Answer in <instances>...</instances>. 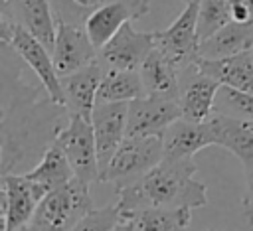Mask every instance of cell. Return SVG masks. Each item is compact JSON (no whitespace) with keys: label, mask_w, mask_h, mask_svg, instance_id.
<instances>
[{"label":"cell","mask_w":253,"mask_h":231,"mask_svg":"<svg viewBox=\"0 0 253 231\" xmlns=\"http://www.w3.org/2000/svg\"><path fill=\"white\" fill-rule=\"evenodd\" d=\"M144 85L140 71L134 69H107L99 85L97 103H130L144 97Z\"/></svg>","instance_id":"obj_21"},{"label":"cell","mask_w":253,"mask_h":231,"mask_svg":"<svg viewBox=\"0 0 253 231\" xmlns=\"http://www.w3.org/2000/svg\"><path fill=\"white\" fill-rule=\"evenodd\" d=\"M8 45L38 75V79H40V83H42L47 99L51 103H55V105H59V107L65 109V97H63V89H61V77L55 71L51 51L38 38H34L26 28H22L20 24L14 26L12 39H10Z\"/></svg>","instance_id":"obj_7"},{"label":"cell","mask_w":253,"mask_h":231,"mask_svg":"<svg viewBox=\"0 0 253 231\" xmlns=\"http://www.w3.org/2000/svg\"><path fill=\"white\" fill-rule=\"evenodd\" d=\"M89 186L91 184L73 178L67 184L49 190L40 201L30 225L38 231H69L95 209Z\"/></svg>","instance_id":"obj_2"},{"label":"cell","mask_w":253,"mask_h":231,"mask_svg":"<svg viewBox=\"0 0 253 231\" xmlns=\"http://www.w3.org/2000/svg\"><path fill=\"white\" fill-rule=\"evenodd\" d=\"M117 197L123 219H130L132 213L144 207H204L208 203V188L196 178L192 158H162L136 182L117 188Z\"/></svg>","instance_id":"obj_1"},{"label":"cell","mask_w":253,"mask_h":231,"mask_svg":"<svg viewBox=\"0 0 253 231\" xmlns=\"http://www.w3.org/2000/svg\"><path fill=\"white\" fill-rule=\"evenodd\" d=\"M132 231H190V207H144L130 215Z\"/></svg>","instance_id":"obj_22"},{"label":"cell","mask_w":253,"mask_h":231,"mask_svg":"<svg viewBox=\"0 0 253 231\" xmlns=\"http://www.w3.org/2000/svg\"><path fill=\"white\" fill-rule=\"evenodd\" d=\"M198 69L221 85L253 93V55L251 49L229 55V57H219V59H204L200 57L196 61Z\"/></svg>","instance_id":"obj_18"},{"label":"cell","mask_w":253,"mask_h":231,"mask_svg":"<svg viewBox=\"0 0 253 231\" xmlns=\"http://www.w3.org/2000/svg\"><path fill=\"white\" fill-rule=\"evenodd\" d=\"M51 57L57 75L63 77L99 61V49L91 41L85 26L57 18V34Z\"/></svg>","instance_id":"obj_8"},{"label":"cell","mask_w":253,"mask_h":231,"mask_svg":"<svg viewBox=\"0 0 253 231\" xmlns=\"http://www.w3.org/2000/svg\"><path fill=\"white\" fill-rule=\"evenodd\" d=\"M2 12L38 38L49 51L53 49L57 20L51 16L49 0H2Z\"/></svg>","instance_id":"obj_16"},{"label":"cell","mask_w":253,"mask_h":231,"mask_svg":"<svg viewBox=\"0 0 253 231\" xmlns=\"http://www.w3.org/2000/svg\"><path fill=\"white\" fill-rule=\"evenodd\" d=\"M55 142L63 148L75 172V178L87 184L99 182L101 170H99L97 142H95V130L91 120L79 115H67V124L57 130Z\"/></svg>","instance_id":"obj_4"},{"label":"cell","mask_w":253,"mask_h":231,"mask_svg":"<svg viewBox=\"0 0 253 231\" xmlns=\"http://www.w3.org/2000/svg\"><path fill=\"white\" fill-rule=\"evenodd\" d=\"M215 113L233 118L253 120V93L221 85L215 95Z\"/></svg>","instance_id":"obj_24"},{"label":"cell","mask_w":253,"mask_h":231,"mask_svg":"<svg viewBox=\"0 0 253 231\" xmlns=\"http://www.w3.org/2000/svg\"><path fill=\"white\" fill-rule=\"evenodd\" d=\"M121 221H125L123 219V213H121L119 205L113 203V205H105V207H99V209L89 211L69 231H111Z\"/></svg>","instance_id":"obj_26"},{"label":"cell","mask_w":253,"mask_h":231,"mask_svg":"<svg viewBox=\"0 0 253 231\" xmlns=\"http://www.w3.org/2000/svg\"><path fill=\"white\" fill-rule=\"evenodd\" d=\"M16 231H38V229H34L32 225H24V227H20V229H16Z\"/></svg>","instance_id":"obj_31"},{"label":"cell","mask_w":253,"mask_h":231,"mask_svg":"<svg viewBox=\"0 0 253 231\" xmlns=\"http://www.w3.org/2000/svg\"><path fill=\"white\" fill-rule=\"evenodd\" d=\"M182 2H184V4H188V2H192V0H182Z\"/></svg>","instance_id":"obj_32"},{"label":"cell","mask_w":253,"mask_h":231,"mask_svg":"<svg viewBox=\"0 0 253 231\" xmlns=\"http://www.w3.org/2000/svg\"><path fill=\"white\" fill-rule=\"evenodd\" d=\"M162 158V136H126L101 174V182L115 184V190L128 186L150 172Z\"/></svg>","instance_id":"obj_3"},{"label":"cell","mask_w":253,"mask_h":231,"mask_svg":"<svg viewBox=\"0 0 253 231\" xmlns=\"http://www.w3.org/2000/svg\"><path fill=\"white\" fill-rule=\"evenodd\" d=\"M138 71L146 95L164 99L180 97V69L158 47L150 51Z\"/></svg>","instance_id":"obj_19"},{"label":"cell","mask_w":253,"mask_h":231,"mask_svg":"<svg viewBox=\"0 0 253 231\" xmlns=\"http://www.w3.org/2000/svg\"><path fill=\"white\" fill-rule=\"evenodd\" d=\"M71 2L81 6V8H91V6H99L103 0H71Z\"/></svg>","instance_id":"obj_30"},{"label":"cell","mask_w":253,"mask_h":231,"mask_svg":"<svg viewBox=\"0 0 253 231\" xmlns=\"http://www.w3.org/2000/svg\"><path fill=\"white\" fill-rule=\"evenodd\" d=\"M2 231H16L32 217L49 188L26 174H2Z\"/></svg>","instance_id":"obj_5"},{"label":"cell","mask_w":253,"mask_h":231,"mask_svg":"<svg viewBox=\"0 0 253 231\" xmlns=\"http://www.w3.org/2000/svg\"><path fill=\"white\" fill-rule=\"evenodd\" d=\"M215 130V146H223L235 154L243 168H253V120L233 118L219 113L210 116Z\"/></svg>","instance_id":"obj_17"},{"label":"cell","mask_w":253,"mask_h":231,"mask_svg":"<svg viewBox=\"0 0 253 231\" xmlns=\"http://www.w3.org/2000/svg\"><path fill=\"white\" fill-rule=\"evenodd\" d=\"M105 71H107V65L99 59L75 73L61 77V89H63V97H65L67 115H79V116L91 120L95 105H97L99 85L103 81Z\"/></svg>","instance_id":"obj_14"},{"label":"cell","mask_w":253,"mask_h":231,"mask_svg":"<svg viewBox=\"0 0 253 231\" xmlns=\"http://www.w3.org/2000/svg\"><path fill=\"white\" fill-rule=\"evenodd\" d=\"M156 47V32H138L132 22H126L101 49L99 59L107 69L138 71L150 51Z\"/></svg>","instance_id":"obj_10"},{"label":"cell","mask_w":253,"mask_h":231,"mask_svg":"<svg viewBox=\"0 0 253 231\" xmlns=\"http://www.w3.org/2000/svg\"><path fill=\"white\" fill-rule=\"evenodd\" d=\"M231 20L227 0H200L198 10V36L200 41L213 36Z\"/></svg>","instance_id":"obj_25"},{"label":"cell","mask_w":253,"mask_h":231,"mask_svg":"<svg viewBox=\"0 0 253 231\" xmlns=\"http://www.w3.org/2000/svg\"><path fill=\"white\" fill-rule=\"evenodd\" d=\"M28 178L36 180V182H42L45 184L49 190L61 186V184H67L69 180L75 178V172L63 152V148L53 140L49 148H45L42 160L38 162L36 168H32L30 172H24Z\"/></svg>","instance_id":"obj_23"},{"label":"cell","mask_w":253,"mask_h":231,"mask_svg":"<svg viewBox=\"0 0 253 231\" xmlns=\"http://www.w3.org/2000/svg\"><path fill=\"white\" fill-rule=\"evenodd\" d=\"M221 83L202 73L198 65H190L180 71V107L182 118L202 122L215 113V95Z\"/></svg>","instance_id":"obj_12"},{"label":"cell","mask_w":253,"mask_h":231,"mask_svg":"<svg viewBox=\"0 0 253 231\" xmlns=\"http://www.w3.org/2000/svg\"><path fill=\"white\" fill-rule=\"evenodd\" d=\"M231 20L251 22L253 20V0H227Z\"/></svg>","instance_id":"obj_27"},{"label":"cell","mask_w":253,"mask_h":231,"mask_svg":"<svg viewBox=\"0 0 253 231\" xmlns=\"http://www.w3.org/2000/svg\"><path fill=\"white\" fill-rule=\"evenodd\" d=\"M111 231H132V223H130V219H125V221L117 223Z\"/></svg>","instance_id":"obj_29"},{"label":"cell","mask_w":253,"mask_h":231,"mask_svg":"<svg viewBox=\"0 0 253 231\" xmlns=\"http://www.w3.org/2000/svg\"><path fill=\"white\" fill-rule=\"evenodd\" d=\"M182 118L178 99L144 95L128 103L126 136H162L166 128Z\"/></svg>","instance_id":"obj_9"},{"label":"cell","mask_w":253,"mask_h":231,"mask_svg":"<svg viewBox=\"0 0 253 231\" xmlns=\"http://www.w3.org/2000/svg\"><path fill=\"white\" fill-rule=\"evenodd\" d=\"M148 10L150 0H107L89 12L83 26L95 47L101 49L126 22L142 18Z\"/></svg>","instance_id":"obj_11"},{"label":"cell","mask_w":253,"mask_h":231,"mask_svg":"<svg viewBox=\"0 0 253 231\" xmlns=\"http://www.w3.org/2000/svg\"><path fill=\"white\" fill-rule=\"evenodd\" d=\"M162 144L166 160L192 158L202 148L215 146V130L210 118L202 122L178 118L162 134Z\"/></svg>","instance_id":"obj_15"},{"label":"cell","mask_w":253,"mask_h":231,"mask_svg":"<svg viewBox=\"0 0 253 231\" xmlns=\"http://www.w3.org/2000/svg\"><path fill=\"white\" fill-rule=\"evenodd\" d=\"M241 205L247 223L253 225V168L245 170V192L241 197Z\"/></svg>","instance_id":"obj_28"},{"label":"cell","mask_w":253,"mask_h":231,"mask_svg":"<svg viewBox=\"0 0 253 231\" xmlns=\"http://www.w3.org/2000/svg\"><path fill=\"white\" fill-rule=\"evenodd\" d=\"M126 116H128V103H97L95 105L91 122L95 130L101 174L107 170L117 148L126 138Z\"/></svg>","instance_id":"obj_13"},{"label":"cell","mask_w":253,"mask_h":231,"mask_svg":"<svg viewBox=\"0 0 253 231\" xmlns=\"http://www.w3.org/2000/svg\"><path fill=\"white\" fill-rule=\"evenodd\" d=\"M198 10L200 0H192L184 6L180 16L162 32H156V47L182 71L200 59V36H198Z\"/></svg>","instance_id":"obj_6"},{"label":"cell","mask_w":253,"mask_h":231,"mask_svg":"<svg viewBox=\"0 0 253 231\" xmlns=\"http://www.w3.org/2000/svg\"><path fill=\"white\" fill-rule=\"evenodd\" d=\"M251 47H253V20L251 22L229 20L223 28H219L213 36H210L200 43V57L219 59L247 51Z\"/></svg>","instance_id":"obj_20"},{"label":"cell","mask_w":253,"mask_h":231,"mask_svg":"<svg viewBox=\"0 0 253 231\" xmlns=\"http://www.w3.org/2000/svg\"><path fill=\"white\" fill-rule=\"evenodd\" d=\"M206 231H213V229H206Z\"/></svg>","instance_id":"obj_34"},{"label":"cell","mask_w":253,"mask_h":231,"mask_svg":"<svg viewBox=\"0 0 253 231\" xmlns=\"http://www.w3.org/2000/svg\"><path fill=\"white\" fill-rule=\"evenodd\" d=\"M251 55H253V47H251Z\"/></svg>","instance_id":"obj_33"}]
</instances>
